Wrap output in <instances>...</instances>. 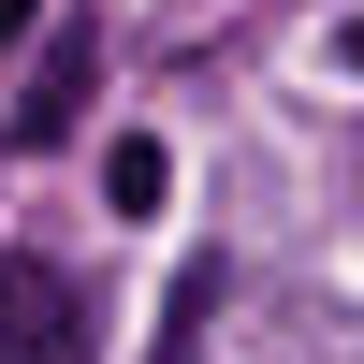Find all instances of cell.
Instances as JSON below:
<instances>
[{
	"label": "cell",
	"mask_w": 364,
	"mask_h": 364,
	"mask_svg": "<svg viewBox=\"0 0 364 364\" xmlns=\"http://www.w3.org/2000/svg\"><path fill=\"white\" fill-rule=\"evenodd\" d=\"M161 190H175V161H161L146 132H117V146H102V204H117V219H161Z\"/></svg>",
	"instance_id": "3957f363"
},
{
	"label": "cell",
	"mask_w": 364,
	"mask_h": 364,
	"mask_svg": "<svg viewBox=\"0 0 364 364\" xmlns=\"http://www.w3.org/2000/svg\"><path fill=\"white\" fill-rule=\"evenodd\" d=\"M87 73H102V15H58L44 58H29V102H15V146H58L87 117Z\"/></svg>",
	"instance_id": "7a4b0ae2"
},
{
	"label": "cell",
	"mask_w": 364,
	"mask_h": 364,
	"mask_svg": "<svg viewBox=\"0 0 364 364\" xmlns=\"http://www.w3.org/2000/svg\"><path fill=\"white\" fill-rule=\"evenodd\" d=\"M336 58H350V73H364V15H336Z\"/></svg>",
	"instance_id": "5b68a950"
},
{
	"label": "cell",
	"mask_w": 364,
	"mask_h": 364,
	"mask_svg": "<svg viewBox=\"0 0 364 364\" xmlns=\"http://www.w3.org/2000/svg\"><path fill=\"white\" fill-rule=\"evenodd\" d=\"M15 29H29V0H0V44H15Z\"/></svg>",
	"instance_id": "8992f818"
},
{
	"label": "cell",
	"mask_w": 364,
	"mask_h": 364,
	"mask_svg": "<svg viewBox=\"0 0 364 364\" xmlns=\"http://www.w3.org/2000/svg\"><path fill=\"white\" fill-rule=\"evenodd\" d=\"M204 306H219V262H190V277H175V306H161V321H175V336H161V350H146V364H190V336H204Z\"/></svg>",
	"instance_id": "277c9868"
},
{
	"label": "cell",
	"mask_w": 364,
	"mask_h": 364,
	"mask_svg": "<svg viewBox=\"0 0 364 364\" xmlns=\"http://www.w3.org/2000/svg\"><path fill=\"white\" fill-rule=\"evenodd\" d=\"M0 364H87V291L29 248H0Z\"/></svg>",
	"instance_id": "6da1fadb"
}]
</instances>
